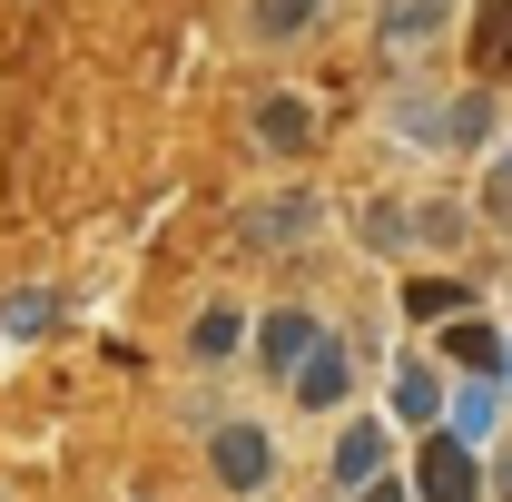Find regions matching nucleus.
<instances>
[{
  "mask_svg": "<svg viewBox=\"0 0 512 502\" xmlns=\"http://www.w3.org/2000/svg\"><path fill=\"white\" fill-rule=\"evenodd\" d=\"M345 502H414V483H404V473H375V483H355Z\"/></svg>",
  "mask_w": 512,
  "mask_h": 502,
  "instance_id": "5701e85b",
  "label": "nucleus"
},
{
  "mask_svg": "<svg viewBox=\"0 0 512 502\" xmlns=\"http://www.w3.org/2000/svg\"><path fill=\"white\" fill-rule=\"evenodd\" d=\"M247 306H227V296H207V306L188 315V365L197 375H217V365H247Z\"/></svg>",
  "mask_w": 512,
  "mask_h": 502,
  "instance_id": "9d476101",
  "label": "nucleus"
},
{
  "mask_svg": "<svg viewBox=\"0 0 512 502\" xmlns=\"http://www.w3.org/2000/svg\"><path fill=\"white\" fill-rule=\"evenodd\" d=\"M463 60H473V79H512V0L463 10Z\"/></svg>",
  "mask_w": 512,
  "mask_h": 502,
  "instance_id": "dca6fc26",
  "label": "nucleus"
},
{
  "mask_svg": "<svg viewBox=\"0 0 512 502\" xmlns=\"http://www.w3.org/2000/svg\"><path fill=\"white\" fill-rule=\"evenodd\" d=\"M316 237H325V188L316 178H286V188L237 207V247L247 256H306Z\"/></svg>",
  "mask_w": 512,
  "mask_h": 502,
  "instance_id": "f257e3e1",
  "label": "nucleus"
},
{
  "mask_svg": "<svg viewBox=\"0 0 512 502\" xmlns=\"http://www.w3.org/2000/svg\"><path fill=\"white\" fill-rule=\"evenodd\" d=\"M503 414H512L503 375H444V434H453V443L493 453V443H503Z\"/></svg>",
  "mask_w": 512,
  "mask_h": 502,
  "instance_id": "6e6552de",
  "label": "nucleus"
},
{
  "mask_svg": "<svg viewBox=\"0 0 512 502\" xmlns=\"http://www.w3.org/2000/svg\"><path fill=\"white\" fill-rule=\"evenodd\" d=\"M207 473H217V493H266L276 483V424L266 414H217L207 424Z\"/></svg>",
  "mask_w": 512,
  "mask_h": 502,
  "instance_id": "20e7f679",
  "label": "nucleus"
},
{
  "mask_svg": "<svg viewBox=\"0 0 512 502\" xmlns=\"http://www.w3.org/2000/svg\"><path fill=\"white\" fill-rule=\"evenodd\" d=\"M355 237H365V247H384V256H404V247H414V197H394V188L355 197Z\"/></svg>",
  "mask_w": 512,
  "mask_h": 502,
  "instance_id": "6ab92c4d",
  "label": "nucleus"
},
{
  "mask_svg": "<svg viewBox=\"0 0 512 502\" xmlns=\"http://www.w3.org/2000/svg\"><path fill=\"white\" fill-rule=\"evenodd\" d=\"M463 237H473L463 197H414V247H463Z\"/></svg>",
  "mask_w": 512,
  "mask_h": 502,
  "instance_id": "aec40b11",
  "label": "nucleus"
},
{
  "mask_svg": "<svg viewBox=\"0 0 512 502\" xmlns=\"http://www.w3.org/2000/svg\"><path fill=\"white\" fill-rule=\"evenodd\" d=\"M503 345H512V335L473 306V315H453L444 335H434V365H444V375H503Z\"/></svg>",
  "mask_w": 512,
  "mask_h": 502,
  "instance_id": "f8f14e48",
  "label": "nucleus"
},
{
  "mask_svg": "<svg viewBox=\"0 0 512 502\" xmlns=\"http://www.w3.org/2000/svg\"><path fill=\"white\" fill-rule=\"evenodd\" d=\"M384 414H394V434H434V424H444V365H434V345H424V355H394Z\"/></svg>",
  "mask_w": 512,
  "mask_h": 502,
  "instance_id": "1a4fd4ad",
  "label": "nucleus"
},
{
  "mask_svg": "<svg viewBox=\"0 0 512 502\" xmlns=\"http://www.w3.org/2000/svg\"><path fill=\"white\" fill-rule=\"evenodd\" d=\"M473 197H483L473 217H483V227H493V237H503V247H512V158H503V168H493V178H483V188H473Z\"/></svg>",
  "mask_w": 512,
  "mask_h": 502,
  "instance_id": "412c9836",
  "label": "nucleus"
},
{
  "mask_svg": "<svg viewBox=\"0 0 512 502\" xmlns=\"http://www.w3.org/2000/svg\"><path fill=\"white\" fill-rule=\"evenodd\" d=\"M404 148H444V89H424V79H394L384 89V109H375Z\"/></svg>",
  "mask_w": 512,
  "mask_h": 502,
  "instance_id": "4468645a",
  "label": "nucleus"
},
{
  "mask_svg": "<svg viewBox=\"0 0 512 502\" xmlns=\"http://www.w3.org/2000/svg\"><path fill=\"white\" fill-rule=\"evenodd\" d=\"M247 128H256V148H266V158H306V148H316V99L266 89V99L247 109Z\"/></svg>",
  "mask_w": 512,
  "mask_h": 502,
  "instance_id": "ddd939ff",
  "label": "nucleus"
},
{
  "mask_svg": "<svg viewBox=\"0 0 512 502\" xmlns=\"http://www.w3.org/2000/svg\"><path fill=\"white\" fill-rule=\"evenodd\" d=\"M375 473H394V414L345 404V414H335V443H325V483L355 493V483H375Z\"/></svg>",
  "mask_w": 512,
  "mask_h": 502,
  "instance_id": "39448f33",
  "label": "nucleus"
},
{
  "mask_svg": "<svg viewBox=\"0 0 512 502\" xmlns=\"http://www.w3.org/2000/svg\"><path fill=\"white\" fill-rule=\"evenodd\" d=\"M325 10H335V0H247V40L256 50H306L325 30Z\"/></svg>",
  "mask_w": 512,
  "mask_h": 502,
  "instance_id": "2eb2a0df",
  "label": "nucleus"
},
{
  "mask_svg": "<svg viewBox=\"0 0 512 502\" xmlns=\"http://www.w3.org/2000/svg\"><path fill=\"white\" fill-rule=\"evenodd\" d=\"M503 158H512V119H503Z\"/></svg>",
  "mask_w": 512,
  "mask_h": 502,
  "instance_id": "393cba45",
  "label": "nucleus"
},
{
  "mask_svg": "<svg viewBox=\"0 0 512 502\" xmlns=\"http://www.w3.org/2000/svg\"><path fill=\"white\" fill-rule=\"evenodd\" d=\"M453 20H463V0H375V60L384 69H424L434 50L453 40Z\"/></svg>",
  "mask_w": 512,
  "mask_h": 502,
  "instance_id": "f03ea898",
  "label": "nucleus"
},
{
  "mask_svg": "<svg viewBox=\"0 0 512 502\" xmlns=\"http://www.w3.org/2000/svg\"><path fill=\"white\" fill-rule=\"evenodd\" d=\"M316 335H325V315H316V306H266V315L247 325V365L276 384V394H286V375L316 355Z\"/></svg>",
  "mask_w": 512,
  "mask_h": 502,
  "instance_id": "0eeeda50",
  "label": "nucleus"
},
{
  "mask_svg": "<svg viewBox=\"0 0 512 502\" xmlns=\"http://www.w3.org/2000/svg\"><path fill=\"white\" fill-rule=\"evenodd\" d=\"M503 394H512V345H503Z\"/></svg>",
  "mask_w": 512,
  "mask_h": 502,
  "instance_id": "b1692460",
  "label": "nucleus"
},
{
  "mask_svg": "<svg viewBox=\"0 0 512 502\" xmlns=\"http://www.w3.org/2000/svg\"><path fill=\"white\" fill-rule=\"evenodd\" d=\"M493 138H503V99H493V79L444 89V158H473V148H493Z\"/></svg>",
  "mask_w": 512,
  "mask_h": 502,
  "instance_id": "9b49d317",
  "label": "nucleus"
},
{
  "mask_svg": "<svg viewBox=\"0 0 512 502\" xmlns=\"http://www.w3.org/2000/svg\"><path fill=\"white\" fill-rule=\"evenodd\" d=\"M69 296L60 286H0V335H20V345H40V335H60Z\"/></svg>",
  "mask_w": 512,
  "mask_h": 502,
  "instance_id": "a211bd4d",
  "label": "nucleus"
},
{
  "mask_svg": "<svg viewBox=\"0 0 512 502\" xmlns=\"http://www.w3.org/2000/svg\"><path fill=\"white\" fill-rule=\"evenodd\" d=\"M394 306L414 315V325H453V315H473L483 296H473V276H404Z\"/></svg>",
  "mask_w": 512,
  "mask_h": 502,
  "instance_id": "f3484780",
  "label": "nucleus"
},
{
  "mask_svg": "<svg viewBox=\"0 0 512 502\" xmlns=\"http://www.w3.org/2000/svg\"><path fill=\"white\" fill-rule=\"evenodd\" d=\"M404 483H414V502H493V493H483V453L453 443L444 424L414 434V473H404Z\"/></svg>",
  "mask_w": 512,
  "mask_h": 502,
  "instance_id": "423d86ee",
  "label": "nucleus"
},
{
  "mask_svg": "<svg viewBox=\"0 0 512 502\" xmlns=\"http://www.w3.org/2000/svg\"><path fill=\"white\" fill-rule=\"evenodd\" d=\"M483 493H493V502H512V434L483 453Z\"/></svg>",
  "mask_w": 512,
  "mask_h": 502,
  "instance_id": "4be33fe9",
  "label": "nucleus"
},
{
  "mask_svg": "<svg viewBox=\"0 0 512 502\" xmlns=\"http://www.w3.org/2000/svg\"><path fill=\"white\" fill-rule=\"evenodd\" d=\"M355 394H365V345L325 325V335H316V355H306V365L286 375V404H296V414H325V424H335V414H345Z\"/></svg>",
  "mask_w": 512,
  "mask_h": 502,
  "instance_id": "7ed1b4c3",
  "label": "nucleus"
}]
</instances>
